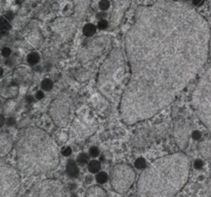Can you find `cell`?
Returning a JSON list of instances; mask_svg holds the SVG:
<instances>
[{"instance_id": "1", "label": "cell", "mask_w": 211, "mask_h": 197, "mask_svg": "<svg viewBox=\"0 0 211 197\" xmlns=\"http://www.w3.org/2000/svg\"><path fill=\"white\" fill-rule=\"evenodd\" d=\"M209 41L207 21L186 2L140 7L129 38L132 76L121 103L125 123L150 119L168 107L201 71Z\"/></svg>"}, {"instance_id": "8", "label": "cell", "mask_w": 211, "mask_h": 197, "mask_svg": "<svg viewBox=\"0 0 211 197\" xmlns=\"http://www.w3.org/2000/svg\"><path fill=\"white\" fill-rule=\"evenodd\" d=\"M175 141L181 149L186 148L190 140V130L186 125H180L175 129Z\"/></svg>"}, {"instance_id": "5", "label": "cell", "mask_w": 211, "mask_h": 197, "mask_svg": "<svg viewBox=\"0 0 211 197\" xmlns=\"http://www.w3.org/2000/svg\"><path fill=\"white\" fill-rule=\"evenodd\" d=\"M21 174L17 168L0 162V197H17L21 188Z\"/></svg>"}, {"instance_id": "16", "label": "cell", "mask_w": 211, "mask_h": 197, "mask_svg": "<svg viewBox=\"0 0 211 197\" xmlns=\"http://www.w3.org/2000/svg\"><path fill=\"white\" fill-rule=\"evenodd\" d=\"M54 84L52 80L50 79H45L42 80L41 84V87L42 91L45 92H49L53 88Z\"/></svg>"}, {"instance_id": "9", "label": "cell", "mask_w": 211, "mask_h": 197, "mask_svg": "<svg viewBox=\"0 0 211 197\" xmlns=\"http://www.w3.org/2000/svg\"><path fill=\"white\" fill-rule=\"evenodd\" d=\"M13 148V141L11 136L5 133H0V159L4 158Z\"/></svg>"}, {"instance_id": "31", "label": "cell", "mask_w": 211, "mask_h": 197, "mask_svg": "<svg viewBox=\"0 0 211 197\" xmlns=\"http://www.w3.org/2000/svg\"><path fill=\"white\" fill-rule=\"evenodd\" d=\"M184 1H186V2H188V1H190V0H184Z\"/></svg>"}, {"instance_id": "3", "label": "cell", "mask_w": 211, "mask_h": 197, "mask_svg": "<svg viewBox=\"0 0 211 197\" xmlns=\"http://www.w3.org/2000/svg\"><path fill=\"white\" fill-rule=\"evenodd\" d=\"M17 168L22 176L45 175L60 164V153L55 142L39 129H27L21 133L15 145Z\"/></svg>"}, {"instance_id": "19", "label": "cell", "mask_w": 211, "mask_h": 197, "mask_svg": "<svg viewBox=\"0 0 211 197\" xmlns=\"http://www.w3.org/2000/svg\"><path fill=\"white\" fill-rule=\"evenodd\" d=\"M98 7H99L101 11H106L107 12L111 7V2H110L109 0H100Z\"/></svg>"}, {"instance_id": "22", "label": "cell", "mask_w": 211, "mask_h": 197, "mask_svg": "<svg viewBox=\"0 0 211 197\" xmlns=\"http://www.w3.org/2000/svg\"><path fill=\"white\" fill-rule=\"evenodd\" d=\"M1 54L3 57H8L12 54V50L9 47H3L1 50Z\"/></svg>"}, {"instance_id": "18", "label": "cell", "mask_w": 211, "mask_h": 197, "mask_svg": "<svg viewBox=\"0 0 211 197\" xmlns=\"http://www.w3.org/2000/svg\"><path fill=\"white\" fill-rule=\"evenodd\" d=\"M96 180L99 184H104L108 180V175L105 172H98L97 176H96Z\"/></svg>"}, {"instance_id": "11", "label": "cell", "mask_w": 211, "mask_h": 197, "mask_svg": "<svg viewBox=\"0 0 211 197\" xmlns=\"http://www.w3.org/2000/svg\"><path fill=\"white\" fill-rule=\"evenodd\" d=\"M85 197H107V194L99 185H93L88 189Z\"/></svg>"}, {"instance_id": "7", "label": "cell", "mask_w": 211, "mask_h": 197, "mask_svg": "<svg viewBox=\"0 0 211 197\" xmlns=\"http://www.w3.org/2000/svg\"><path fill=\"white\" fill-rule=\"evenodd\" d=\"M65 187L58 179H45L35 183L21 197H65Z\"/></svg>"}, {"instance_id": "25", "label": "cell", "mask_w": 211, "mask_h": 197, "mask_svg": "<svg viewBox=\"0 0 211 197\" xmlns=\"http://www.w3.org/2000/svg\"><path fill=\"white\" fill-rule=\"evenodd\" d=\"M62 153H63V155L65 156V157H67V156H70V154L72 153V149H71V148H70V147H68V148H66L65 150L63 151Z\"/></svg>"}, {"instance_id": "2", "label": "cell", "mask_w": 211, "mask_h": 197, "mask_svg": "<svg viewBox=\"0 0 211 197\" xmlns=\"http://www.w3.org/2000/svg\"><path fill=\"white\" fill-rule=\"evenodd\" d=\"M190 162L181 152L156 159L141 172L137 181L139 197H173L186 185Z\"/></svg>"}, {"instance_id": "28", "label": "cell", "mask_w": 211, "mask_h": 197, "mask_svg": "<svg viewBox=\"0 0 211 197\" xmlns=\"http://www.w3.org/2000/svg\"><path fill=\"white\" fill-rule=\"evenodd\" d=\"M4 123H5L4 116H3V115H2V114H0V127H2V125H4Z\"/></svg>"}, {"instance_id": "21", "label": "cell", "mask_w": 211, "mask_h": 197, "mask_svg": "<svg viewBox=\"0 0 211 197\" xmlns=\"http://www.w3.org/2000/svg\"><path fill=\"white\" fill-rule=\"evenodd\" d=\"M107 17V13L106 11H100L99 12L97 13L96 15V18L98 19V21H101V20H106Z\"/></svg>"}, {"instance_id": "12", "label": "cell", "mask_w": 211, "mask_h": 197, "mask_svg": "<svg viewBox=\"0 0 211 197\" xmlns=\"http://www.w3.org/2000/svg\"><path fill=\"white\" fill-rule=\"evenodd\" d=\"M66 172L71 178H77L79 176V170L78 163L74 160H69L66 165Z\"/></svg>"}, {"instance_id": "4", "label": "cell", "mask_w": 211, "mask_h": 197, "mask_svg": "<svg viewBox=\"0 0 211 197\" xmlns=\"http://www.w3.org/2000/svg\"><path fill=\"white\" fill-rule=\"evenodd\" d=\"M191 106L211 135V66L199 77L191 96Z\"/></svg>"}, {"instance_id": "6", "label": "cell", "mask_w": 211, "mask_h": 197, "mask_svg": "<svg viewBox=\"0 0 211 197\" xmlns=\"http://www.w3.org/2000/svg\"><path fill=\"white\" fill-rule=\"evenodd\" d=\"M135 170L128 164H117L111 172L110 180L113 190L119 194H125L135 183Z\"/></svg>"}, {"instance_id": "15", "label": "cell", "mask_w": 211, "mask_h": 197, "mask_svg": "<svg viewBox=\"0 0 211 197\" xmlns=\"http://www.w3.org/2000/svg\"><path fill=\"white\" fill-rule=\"evenodd\" d=\"M27 63L30 65H36L40 61V55L37 52H31L27 55Z\"/></svg>"}, {"instance_id": "30", "label": "cell", "mask_w": 211, "mask_h": 197, "mask_svg": "<svg viewBox=\"0 0 211 197\" xmlns=\"http://www.w3.org/2000/svg\"><path fill=\"white\" fill-rule=\"evenodd\" d=\"M2 74H3V69L2 67H0V77L2 76Z\"/></svg>"}, {"instance_id": "14", "label": "cell", "mask_w": 211, "mask_h": 197, "mask_svg": "<svg viewBox=\"0 0 211 197\" xmlns=\"http://www.w3.org/2000/svg\"><path fill=\"white\" fill-rule=\"evenodd\" d=\"M101 169V163L97 160L91 161L88 162V171L92 173H98Z\"/></svg>"}, {"instance_id": "23", "label": "cell", "mask_w": 211, "mask_h": 197, "mask_svg": "<svg viewBox=\"0 0 211 197\" xmlns=\"http://www.w3.org/2000/svg\"><path fill=\"white\" fill-rule=\"evenodd\" d=\"M89 153L92 157H98L99 154V149L97 147H92L89 149Z\"/></svg>"}, {"instance_id": "10", "label": "cell", "mask_w": 211, "mask_h": 197, "mask_svg": "<svg viewBox=\"0 0 211 197\" xmlns=\"http://www.w3.org/2000/svg\"><path fill=\"white\" fill-rule=\"evenodd\" d=\"M199 154L211 164V137L204 138L199 142L197 146Z\"/></svg>"}, {"instance_id": "29", "label": "cell", "mask_w": 211, "mask_h": 197, "mask_svg": "<svg viewBox=\"0 0 211 197\" xmlns=\"http://www.w3.org/2000/svg\"><path fill=\"white\" fill-rule=\"evenodd\" d=\"M34 100H35V98H33L32 96H27L26 97V102L28 103H31V102H34Z\"/></svg>"}, {"instance_id": "17", "label": "cell", "mask_w": 211, "mask_h": 197, "mask_svg": "<svg viewBox=\"0 0 211 197\" xmlns=\"http://www.w3.org/2000/svg\"><path fill=\"white\" fill-rule=\"evenodd\" d=\"M89 161V157L86 153H81L79 154L78 158H77V163L80 166H84V165L88 164Z\"/></svg>"}, {"instance_id": "27", "label": "cell", "mask_w": 211, "mask_h": 197, "mask_svg": "<svg viewBox=\"0 0 211 197\" xmlns=\"http://www.w3.org/2000/svg\"><path fill=\"white\" fill-rule=\"evenodd\" d=\"M204 0H192V4L194 6H199L203 2Z\"/></svg>"}, {"instance_id": "26", "label": "cell", "mask_w": 211, "mask_h": 197, "mask_svg": "<svg viewBox=\"0 0 211 197\" xmlns=\"http://www.w3.org/2000/svg\"><path fill=\"white\" fill-rule=\"evenodd\" d=\"M15 122H16V121H15V119H14L13 117H10V118L7 119V124L8 125H14Z\"/></svg>"}, {"instance_id": "13", "label": "cell", "mask_w": 211, "mask_h": 197, "mask_svg": "<svg viewBox=\"0 0 211 197\" xmlns=\"http://www.w3.org/2000/svg\"><path fill=\"white\" fill-rule=\"evenodd\" d=\"M97 29H98V27L94 24L87 23L84 25V28H83V33H84V36H86L88 37L93 36L97 32Z\"/></svg>"}, {"instance_id": "20", "label": "cell", "mask_w": 211, "mask_h": 197, "mask_svg": "<svg viewBox=\"0 0 211 197\" xmlns=\"http://www.w3.org/2000/svg\"><path fill=\"white\" fill-rule=\"evenodd\" d=\"M97 27L100 30H105L108 27V22L107 20H101L98 21V23L97 25Z\"/></svg>"}, {"instance_id": "24", "label": "cell", "mask_w": 211, "mask_h": 197, "mask_svg": "<svg viewBox=\"0 0 211 197\" xmlns=\"http://www.w3.org/2000/svg\"><path fill=\"white\" fill-rule=\"evenodd\" d=\"M44 97H45L44 91H38L37 93H36V95H35V98L37 100L43 99Z\"/></svg>"}]
</instances>
